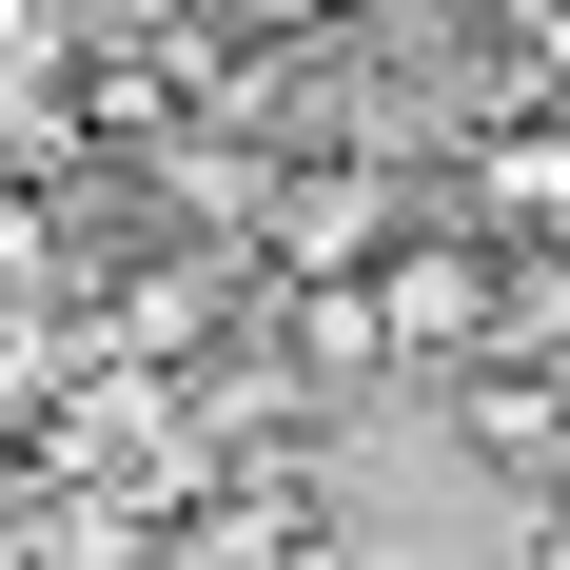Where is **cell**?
I'll return each instance as SVG.
<instances>
[{
  "label": "cell",
  "mask_w": 570,
  "mask_h": 570,
  "mask_svg": "<svg viewBox=\"0 0 570 570\" xmlns=\"http://www.w3.org/2000/svg\"><path fill=\"white\" fill-rule=\"evenodd\" d=\"M374 354H492V256L472 236H394L374 256Z\"/></svg>",
  "instance_id": "cell-1"
},
{
  "label": "cell",
  "mask_w": 570,
  "mask_h": 570,
  "mask_svg": "<svg viewBox=\"0 0 570 570\" xmlns=\"http://www.w3.org/2000/svg\"><path fill=\"white\" fill-rule=\"evenodd\" d=\"M0 295H40V217H20V197H0Z\"/></svg>",
  "instance_id": "cell-5"
},
{
  "label": "cell",
  "mask_w": 570,
  "mask_h": 570,
  "mask_svg": "<svg viewBox=\"0 0 570 570\" xmlns=\"http://www.w3.org/2000/svg\"><path fill=\"white\" fill-rule=\"evenodd\" d=\"M354 20H374V40H472L492 0H354Z\"/></svg>",
  "instance_id": "cell-4"
},
{
  "label": "cell",
  "mask_w": 570,
  "mask_h": 570,
  "mask_svg": "<svg viewBox=\"0 0 570 570\" xmlns=\"http://www.w3.org/2000/svg\"><path fill=\"white\" fill-rule=\"evenodd\" d=\"M492 217H512V236H570V138H512V158H492Z\"/></svg>",
  "instance_id": "cell-3"
},
{
  "label": "cell",
  "mask_w": 570,
  "mask_h": 570,
  "mask_svg": "<svg viewBox=\"0 0 570 570\" xmlns=\"http://www.w3.org/2000/svg\"><path fill=\"white\" fill-rule=\"evenodd\" d=\"M217 20H315V0H217Z\"/></svg>",
  "instance_id": "cell-6"
},
{
  "label": "cell",
  "mask_w": 570,
  "mask_h": 570,
  "mask_svg": "<svg viewBox=\"0 0 570 570\" xmlns=\"http://www.w3.org/2000/svg\"><path fill=\"white\" fill-rule=\"evenodd\" d=\"M276 256H295L315 295H354V256H394V177H315V197L276 217Z\"/></svg>",
  "instance_id": "cell-2"
}]
</instances>
